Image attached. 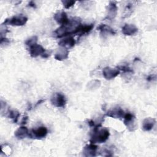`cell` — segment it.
Instances as JSON below:
<instances>
[{"label": "cell", "mask_w": 157, "mask_h": 157, "mask_svg": "<svg viewBox=\"0 0 157 157\" xmlns=\"http://www.w3.org/2000/svg\"><path fill=\"white\" fill-rule=\"evenodd\" d=\"M98 30H99L102 32L104 33H108L109 34H111L114 35L115 34V32L113 31L112 28H111L110 26L105 25V24H101L98 27Z\"/></svg>", "instance_id": "d6986e66"}, {"label": "cell", "mask_w": 157, "mask_h": 157, "mask_svg": "<svg viewBox=\"0 0 157 157\" xmlns=\"http://www.w3.org/2000/svg\"><path fill=\"white\" fill-rule=\"evenodd\" d=\"M81 25L80 20L78 18L69 19L68 22L61 25L55 32V35L57 37H61L67 35L77 33L78 27Z\"/></svg>", "instance_id": "6da1fadb"}, {"label": "cell", "mask_w": 157, "mask_h": 157, "mask_svg": "<svg viewBox=\"0 0 157 157\" xmlns=\"http://www.w3.org/2000/svg\"><path fill=\"white\" fill-rule=\"evenodd\" d=\"M138 31L137 28L132 24H126L122 28V33L126 36L133 35Z\"/></svg>", "instance_id": "8fae6325"}, {"label": "cell", "mask_w": 157, "mask_h": 157, "mask_svg": "<svg viewBox=\"0 0 157 157\" xmlns=\"http://www.w3.org/2000/svg\"><path fill=\"white\" fill-rule=\"evenodd\" d=\"M120 74V71L116 68H111L106 67L102 71V74L104 78L107 80H110L117 77Z\"/></svg>", "instance_id": "8992f818"}, {"label": "cell", "mask_w": 157, "mask_h": 157, "mask_svg": "<svg viewBox=\"0 0 157 157\" xmlns=\"http://www.w3.org/2000/svg\"><path fill=\"white\" fill-rule=\"evenodd\" d=\"M15 136L18 139H24L28 136H29V132L26 127L21 126L18 128L15 131Z\"/></svg>", "instance_id": "7c38bea8"}, {"label": "cell", "mask_w": 157, "mask_h": 157, "mask_svg": "<svg viewBox=\"0 0 157 157\" xmlns=\"http://www.w3.org/2000/svg\"><path fill=\"white\" fill-rule=\"evenodd\" d=\"M45 52V50L40 45L35 44L29 47V54L31 57L35 58L42 55Z\"/></svg>", "instance_id": "52a82bcc"}, {"label": "cell", "mask_w": 157, "mask_h": 157, "mask_svg": "<svg viewBox=\"0 0 157 157\" xmlns=\"http://www.w3.org/2000/svg\"><path fill=\"white\" fill-rule=\"evenodd\" d=\"M51 102L57 107H64L66 104V99L62 93H55L51 98Z\"/></svg>", "instance_id": "277c9868"}, {"label": "cell", "mask_w": 157, "mask_h": 157, "mask_svg": "<svg viewBox=\"0 0 157 157\" xmlns=\"http://www.w3.org/2000/svg\"><path fill=\"white\" fill-rule=\"evenodd\" d=\"M53 17L55 20L58 23L61 24V25L67 23L69 20L67 16L66 13L64 11H61L55 13Z\"/></svg>", "instance_id": "9c48e42d"}, {"label": "cell", "mask_w": 157, "mask_h": 157, "mask_svg": "<svg viewBox=\"0 0 157 157\" xmlns=\"http://www.w3.org/2000/svg\"><path fill=\"white\" fill-rule=\"evenodd\" d=\"M7 117L10 118L14 119L13 121L16 123L18 119V117H20V113L18 112L17 111L15 110H9L8 113H7Z\"/></svg>", "instance_id": "ffe728a7"}, {"label": "cell", "mask_w": 157, "mask_h": 157, "mask_svg": "<svg viewBox=\"0 0 157 157\" xmlns=\"http://www.w3.org/2000/svg\"><path fill=\"white\" fill-rule=\"evenodd\" d=\"M28 21V18L22 14L16 15L10 18L6 19L2 25H9L12 26H23Z\"/></svg>", "instance_id": "3957f363"}, {"label": "cell", "mask_w": 157, "mask_h": 157, "mask_svg": "<svg viewBox=\"0 0 157 157\" xmlns=\"http://www.w3.org/2000/svg\"><path fill=\"white\" fill-rule=\"evenodd\" d=\"M124 124L129 128L130 127H134L133 126V123L134 121V117L133 116L132 114L130 113H127L124 114Z\"/></svg>", "instance_id": "ac0fdd59"}, {"label": "cell", "mask_w": 157, "mask_h": 157, "mask_svg": "<svg viewBox=\"0 0 157 157\" xmlns=\"http://www.w3.org/2000/svg\"><path fill=\"white\" fill-rule=\"evenodd\" d=\"M61 2L66 9L70 8L75 3V1H62Z\"/></svg>", "instance_id": "7402d4cb"}, {"label": "cell", "mask_w": 157, "mask_h": 157, "mask_svg": "<svg viewBox=\"0 0 157 157\" xmlns=\"http://www.w3.org/2000/svg\"><path fill=\"white\" fill-rule=\"evenodd\" d=\"M155 123V120L153 118H145L142 123V129L144 131H150Z\"/></svg>", "instance_id": "2e32d148"}, {"label": "cell", "mask_w": 157, "mask_h": 157, "mask_svg": "<svg viewBox=\"0 0 157 157\" xmlns=\"http://www.w3.org/2000/svg\"><path fill=\"white\" fill-rule=\"evenodd\" d=\"M51 52H52L51 51L49 52L48 51H46V50H45V52L42 55V56H42V58H48V56H50V53H51Z\"/></svg>", "instance_id": "cb8c5ba5"}, {"label": "cell", "mask_w": 157, "mask_h": 157, "mask_svg": "<svg viewBox=\"0 0 157 157\" xmlns=\"http://www.w3.org/2000/svg\"><path fill=\"white\" fill-rule=\"evenodd\" d=\"M4 38H2V37H1V44H2V42H3V40H4ZM4 42H6V43H8L9 41V40L7 39H6V38H5V40H4Z\"/></svg>", "instance_id": "4316f807"}, {"label": "cell", "mask_w": 157, "mask_h": 157, "mask_svg": "<svg viewBox=\"0 0 157 157\" xmlns=\"http://www.w3.org/2000/svg\"><path fill=\"white\" fill-rule=\"evenodd\" d=\"M30 7H36V4H35V3L33 2V1H30L29 2V4H28Z\"/></svg>", "instance_id": "d4e9b609"}, {"label": "cell", "mask_w": 157, "mask_h": 157, "mask_svg": "<svg viewBox=\"0 0 157 157\" xmlns=\"http://www.w3.org/2000/svg\"><path fill=\"white\" fill-rule=\"evenodd\" d=\"M98 149V146L94 145V144H91L86 145L83 148V155L86 156H96V153Z\"/></svg>", "instance_id": "30bf717a"}, {"label": "cell", "mask_w": 157, "mask_h": 157, "mask_svg": "<svg viewBox=\"0 0 157 157\" xmlns=\"http://www.w3.org/2000/svg\"><path fill=\"white\" fill-rule=\"evenodd\" d=\"M48 130L45 126H40L37 129H33L29 132V137L40 139L44 138L47 134Z\"/></svg>", "instance_id": "5b68a950"}, {"label": "cell", "mask_w": 157, "mask_h": 157, "mask_svg": "<svg viewBox=\"0 0 157 157\" xmlns=\"http://www.w3.org/2000/svg\"><path fill=\"white\" fill-rule=\"evenodd\" d=\"M109 135V131L107 128L102 127L101 124H98L94 126V129L91 133L90 141L92 144L103 143L108 139Z\"/></svg>", "instance_id": "7a4b0ae2"}, {"label": "cell", "mask_w": 157, "mask_h": 157, "mask_svg": "<svg viewBox=\"0 0 157 157\" xmlns=\"http://www.w3.org/2000/svg\"><path fill=\"white\" fill-rule=\"evenodd\" d=\"M117 69L118 70H121L124 72H132V70L129 67H128L127 66H124V65H123V66H119L117 67Z\"/></svg>", "instance_id": "603a6c76"}, {"label": "cell", "mask_w": 157, "mask_h": 157, "mask_svg": "<svg viewBox=\"0 0 157 157\" xmlns=\"http://www.w3.org/2000/svg\"><path fill=\"white\" fill-rule=\"evenodd\" d=\"M75 44V41L74 39L71 37L63 39L58 42L59 45H60L61 47H64L67 49L68 48H71L74 47Z\"/></svg>", "instance_id": "4fadbf2b"}, {"label": "cell", "mask_w": 157, "mask_h": 157, "mask_svg": "<svg viewBox=\"0 0 157 157\" xmlns=\"http://www.w3.org/2000/svg\"><path fill=\"white\" fill-rule=\"evenodd\" d=\"M106 115L114 118H119L124 117V112L120 107H117L109 110L106 113Z\"/></svg>", "instance_id": "ba28073f"}, {"label": "cell", "mask_w": 157, "mask_h": 157, "mask_svg": "<svg viewBox=\"0 0 157 157\" xmlns=\"http://www.w3.org/2000/svg\"><path fill=\"white\" fill-rule=\"evenodd\" d=\"M37 36H33L31 37H30L29 39H28L26 42H25V44L26 45H28L29 47L34 45L35 44H37Z\"/></svg>", "instance_id": "44dd1931"}, {"label": "cell", "mask_w": 157, "mask_h": 157, "mask_svg": "<svg viewBox=\"0 0 157 157\" xmlns=\"http://www.w3.org/2000/svg\"><path fill=\"white\" fill-rule=\"evenodd\" d=\"M28 120V117H23V120L21 121V124H25L26 123V121Z\"/></svg>", "instance_id": "484cf974"}, {"label": "cell", "mask_w": 157, "mask_h": 157, "mask_svg": "<svg viewBox=\"0 0 157 157\" xmlns=\"http://www.w3.org/2000/svg\"><path fill=\"white\" fill-rule=\"evenodd\" d=\"M93 27H94L93 24L85 25H80L77 28L76 34H80V35H83L84 34L89 33L93 29Z\"/></svg>", "instance_id": "e0dca14e"}, {"label": "cell", "mask_w": 157, "mask_h": 157, "mask_svg": "<svg viewBox=\"0 0 157 157\" xmlns=\"http://www.w3.org/2000/svg\"><path fill=\"white\" fill-rule=\"evenodd\" d=\"M68 54H69L68 50L64 47H62L56 52L55 55V58L57 60L61 61L67 58Z\"/></svg>", "instance_id": "5bb4252c"}, {"label": "cell", "mask_w": 157, "mask_h": 157, "mask_svg": "<svg viewBox=\"0 0 157 157\" xmlns=\"http://www.w3.org/2000/svg\"><path fill=\"white\" fill-rule=\"evenodd\" d=\"M117 7L116 4L114 2H110L108 6V13H107V18L112 19L117 14Z\"/></svg>", "instance_id": "9a60e30c"}]
</instances>
